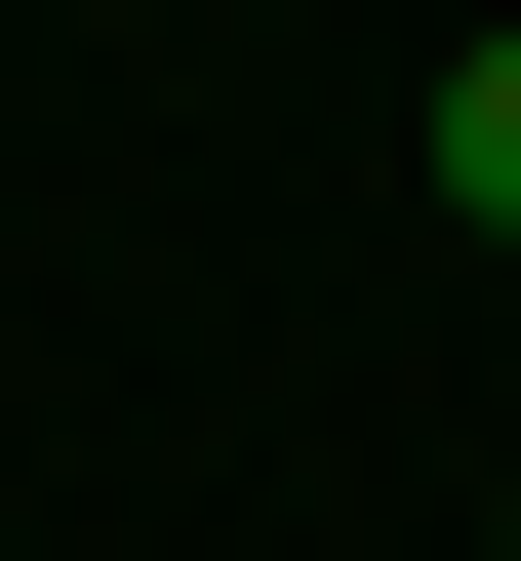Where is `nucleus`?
I'll use <instances>...</instances> for the list:
<instances>
[{
	"label": "nucleus",
	"instance_id": "nucleus-2",
	"mask_svg": "<svg viewBox=\"0 0 521 561\" xmlns=\"http://www.w3.org/2000/svg\"><path fill=\"white\" fill-rule=\"evenodd\" d=\"M482 561H521V481H482Z\"/></svg>",
	"mask_w": 521,
	"mask_h": 561
},
{
	"label": "nucleus",
	"instance_id": "nucleus-1",
	"mask_svg": "<svg viewBox=\"0 0 521 561\" xmlns=\"http://www.w3.org/2000/svg\"><path fill=\"white\" fill-rule=\"evenodd\" d=\"M441 241H521V41H441Z\"/></svg>",
	"mask_w": 521,
	"mask_h": 561
}]
</instances>
